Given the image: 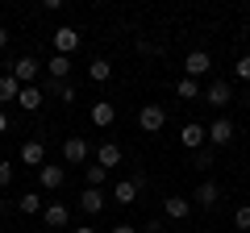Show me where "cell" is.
Here are the masks:
<instances>
[{
  "mask_svg": "<svg viewBox=\"0 0 250 233\" xmlns=\"http://www.w3.org/2000/svg\"><path fill=\"white\" fill-rule=\"evenodd\" d=\"M42 221L50 225V229H62V225L71 221V208H67V204H59V200H54V204H46V208H42Z\"/></svg>",
  "mask_w": 250,
  "mask_h": 233,
  "instance_id": "4fadbf2b",
  "label": "cell"
},
{
  "mask_svg": "<svg viewBox=\"0 0 250 233\" xmlns=\"http://www.w3.org/2000/svg\"><path fill=\"white\" fill-rule=\"evenodd\" d=\"M17 104L25 108V113H38V108L46 104V92L38 88V83H29V88H21V92H17Z\"/></svg>",
  "mask_w": 250,
  "mask_h": 233,
  "instance_id": "7c38bea8",
  "label": "cell"
},
{
  "mask_svg": "<svg viewBox=\"0 0 250 233\" xmlns=\"http://www.w3.org/2000/svg\"><path fill=\"white\" fill-rule=\"evenodd\" d=\"M108 233H138L134 225H117V229H108Z\"/></svg>",
  "mask_w": 250,
  "mask_h": 233,
  "instance_id": "1f68e13d",
  "label": "cell"
},
{
  "mask_svg": "<svg viewBox=\"0 0 250 233\" xmlns=\"http://www.w3.org/2000/svg\"><path fill=\"white\" fill-rule=\"evenodd\" d=\"M213 158H217V150H213V146H205V150H196V154H192V162H196L200 171H208V167H213Z\"/></svg>",
  "mask_w": 250,
  "mask_h": 233,
  "instance_id": "484cf974",
  "label": "cell"
},
{
  "mask_svg": "<svg viewBox=\"0 0 250 233\" xmlns=\"http://www.w3.org/2000/svg\"><path fill=\"white\" fill-rule=\"evenodd\" d=\"M246 104H250V92H246Z\"/></svg>",
  "mask_w": 250,
  "mask_h": 233,
  "instance_id": "d590c367",
  "label": "cell"
},
{
  "mask_svg": "<svg viewBox=\"0 0 250 233\" xmlns=\"http://www.w3.org/2000/svg\"><path fill=\"white\" fill-rule=\"evenodd\" d=\"M62 158L71 162V167H83V162H88V142H83V137H67V142H62Z\"/></svg>",
  "mask_w": 250,
  "mask_h": 233,
  "instance_id": "30bf717a",
  "label": "cell"
},
{
  "mask_svg": "<svg viewBox=\"0 0 250 233\" xmlns=\"http://www.w3.org/2000/svg\"><path fill=\"white\" fill-rule=\"evenodd\" d=\"M184 71H188V79H200V75L213 71V58H208L205 50H192V54L184 58Z\"/></svg>",
  "mask_w": 250,
  "mask_h": 233,
  "instance_id": "ba28073f",
  "label": "cell"
},
{
  "mask_svg": "<svg viewBox=\"0 0 250 233\" xmlns=\"http://www.w3.org/2000/svg\"><path fill=\"white\" fill-rule=\"evenodd\" d=\"M233 225H238L242 233H250V204H242L238 213H233Z\"/></svg>",
  "mask_w": 250,
  "mask_h": 233,
  "instance_id": "4316f807",
  "label": "cell"
},
{
  "mask_svg": "<svg viewBox=\"0 0 250 233\" xmlns=\"http://www.w3.org/2000/svg\"><path fill=\"white\" fill-rule=\"evenodd\" d=\"M163 213L175 216V221H184V216L192 213V200H188V196H167V200H163Z\"/></svg>",
  "mask_w": 250,
  "mask_h": 233,
  "instance_id": "e0dca14e",
  "label": "cell"
},
{
  "mask_svg": "<svg viewBox=\"0 0 250 233\" xmlns=\"http://www.w3.org/2000/svg\"><path fill=\"white\" fill-rule=\"evenodd\" d=\"M38 71H42V63H38L34 54H21L17 63H13V67H9V75H13V79H17V83H21V88H29V83H34V79H38Z\"/></svg>",
  "mask_w": 250,
  "mask_h": 233,
  "instance_id": "7a4b0ae2",
  "label": "cell"
},
{
  "mask_svg": "<svg viewBox=\"0 0 250 233\" xmlns=\"http://www.w3.org/2000/svg\"><path fill=\"white\" fill-rule=\"evenodd\" d=\"M13 183V162H0V188H9Z\"/></svg>",
  "mask_w": 250,
  "mask_h": 233,
  "instance_id": "f1b7e54d",
  "label": "cell"
},
{
  "mask_svg": "<svg viewBox=\"0 0 250 233\" xmlns=\"http://www.w3.org/2000/svg\"><path fill=\"white\" fill-rule=\"evenodd\" d=\"M88 75H92V83L113 79V63H108V58H92V63H88Z\"/></svg>",
  "mask_w": 250,
  "mask_h": 233,
  "instance_id": "ffe728a7",
  "label": "cell"
},
{
  "mask_svg": "<svg viewBox=\"0 0 250 233\" xmlns=\"http://www.w3.org/2000/svg\"><path fill=\"white\" fill-rule=\"evenodd\" d=\"M71 233H96V229H92V225H80V229H71Z\"/></svg>",
  "mask_w": 250,
  "mask_h": 233,
  "instance_id": "d6a6232c",
  "label": "cell"
},
{
  "mask_svg": "<svg viewBox=\"0 0 250 233\" xmlns=\"http://www.w3.org/2000/svg\"><path fill=\"white\" fill-rule=\"evenodd\" d=\"M200 96H205V104H213V108H225V104L233 100V88H229L225 79H213L205 92H200Z\"/></svg>",
  "mask_w": 250,
  "mask_h": 233,
  "instance_id": "5b68a950",
  "label": "cell"
},
{
  "mask_svg": "<svg viewBox=\"0 0 250 233\" xmlns=\"http://www.w3.org/2000/svg\"><path fill=\"white\" fill-rule=\"evenodd\" d=\"M113 200H117V204H125V208L134 204V200H138V188H134V179H117V183H113Z\"/></svg>",
  "mask_w": 250,
  "mask_h": 233,
  "instance_id": "ac0fdd59",
  "label": "cell"
},
{
  "mask_svg": "<svg viewBox=\"0 0 250 233\" xmlns=\"http://www.w3.org/2000/svg\"><path fill=\"white\" fill-rule=\"evenodd\" d=\"M138 125H142V134H159V129L167 125V108H163V104H142Z\"/></svg>",
  "mask_w": 250,
  "mask_h": 233,
  "instance_id": "277c9868",
  "label": "cell"
},
{
  "mask_svg": "<svg viewBox=\"0 0 250 233\" xmlns=\"http://www.w3.org/2000/svg\"><path fill=\"white\" fill-rule=\"evenodd\" d=\"M4 129H9V116H4V113H0V134H4Z\"/></svg>",
  "mask_w": 250,
  "mask_h": 233,
  "instance_id": "836d02e7",
  "label": "cell"
},
{
  "mask_svg": "<svg viewBox=\"0 0 250 233\" xmlns=\"http://www.w3.org/2000/svg\"><path fill=\"white\" fill-rule=\"evenodd\" d=\"M175 96H179V100H200V83H196V79H188V75H184V79L175 83Z\"/></svg>",
  "mask_w": 250,
  "mask_h": 233,
  "instance_id": "7402d4cb",
  "label": "cell"
},
{
  "mask_svg": "<svg viewBox=\"0 0 250 233\" xmlns=\"http://www.w3.org/2000/svg\"><path fill=\"white\" fill-rule=\"evenodd\" d=\"M205 134H208V146H213V150H221V146L233 142V134H238V129H233L229 116H217L213 125H205Z\"/></svg>",
  "mask_w": 250,
  "mask_h": 233,
  "instance_id": "3957f363",
  "label": "cell"
},
{
  "mask_svg": "<svg viewBox=\"0 0 250 233\" xmlns=\"http://www.w3.org/2000/svg\"><path fill=\"white\" fill-rule=\"evenodd\" d=\"M38 183H42L46 192H59L62 183H67V171H62L59 162H46V167H38Z\"/></svg>",
  "mask_w": 250,
  "mask_h": 233,
  "instance_id": "52a82bcc",
  "label": "cell"
},
{
  "mask_svg": "<svg viewBox=\"0 0 250 233\" xmlns=\"http://www.w3.org/2000/svg\"><path fill=\"white\" fill-rule=\"evenodd\" d=\"M179 142H184V150H205V142H208V134H205V125H196V121H188L184 129H179Z\"/></svg>",
  "mask_w": 250,
  "mask_h": 233,
  "instance_id": "8992f818",
  "label": "cell"
},
{
  "mask_svg": "<svg viewBox=\"0 0 250 233\" xmlns=\"http://www.w3.org/2000/svg\"><path fill=\"white\" fill-rule=\"evenodd\" d=\"M25 167H46V146L42 142H21V154H17Z\"/></svg>",
  "mask_w": 250,
  "mask_h": 233,
  "instance_id": "5bb4252c",
  "label": "cell"
},
{
  "mask_svg": "<svg viewBox=\"0 0 250 233\" xmlns=\"http://www.w3.org/2000/svg\"><path fill=\"white\" fill-rule=\"evenodd\" d=\"M9 38H13V34H9V29H4V25H0V50L9 46Z\"/></svg>",
  "mask_w": 250,
  "mask_h": 233,
  "instance_id": "4dcf8cb0",
  "label": "cell"
},
{
  "mask_svg": "<svg viewBox=\"0 0 250 233\" xmlns=\"http://www.w3.org/2000/svg\"><path fill=\"white\" fill-rule=\"evenodd\" d=\"M121 146L117 142H100V150H96V167H104V171H113V167H121Z\"/></svg>",
  "mask_w": 250,
  "mask_h": 233,
  "instance_id": "8fae6325",
  "label": "cell"
},
{
  "mask_svg": "<svg viewBox=\"0 0 250 233\" xmlns=\"http://www.w3.org/2000/svg\"><path fill=\"white\" fill-rule=\"evenodd\" d=\"M46 71H50V79H54V83H67V75H71V58L54 54L50 63H46Z\"/></svg>",
  "mask_w": 250,
  "mask_h": 233,
  "instance_id": "d6986e66",
  "label": "cell"
},
{
  "mask_svg": "<svg viewBox=\"0 0 250 233\" xmlns=\"http://www.w3.org/2000/svg\"><path fill=\"white\" fill-rule=\"evenodd\" d=\"M46 208V200L38 196V192H25V196L17 200V213H25V216H34V213H42Z\"/></svg>",
  "mask_w": 250,
  "mask_h": 233,
  "instance_id": "44dd1931",
  "label": "cell"
},
{
  "mask_svg": "<svg viewBox=\"0 0 250 233\" xmlns=\"http://www.w3.org/2000/svg\"><path fill=\"white\" fill-rule=\"evenodd\" d=\"M113 121H117V108H113V100H96V104H92V125L108 129Z\"/></svg>",
  "mask_w": 250,
  "mask_h": 233,
  "instance_id": "9a60e30c",
  "label": "cell"
},
{
  "mask_svg": "<svg viewBox=\"0 0 250 233\" xmlns=\"http://www.w3.org/2000/svg\"><path fill=\"white\" fill-rule=\"evenodd\" d=\"M83 179H88V188H100V183L108 179V171L96 167V162H88V167H83Z\"/></svg>",
  "mask_w": 250,
  "mask_h": 233,
  "instance_id": "cb8c5ba5",
  "label": "cell"
},
{
  "mask_svg": "<svg viewBox=\"0 0 250 233\" xmlns=\"http://www.w3.org/2000/svg\"><path fill=\"white\" fill-rule=\"evenodd\" d=\"M104 204H108V200H104V192H100V188H83V196H80V208H83L88 216H96Z\"/></svg>",
  "mask_w": 250,
  "mask_h": 233,
  "instance_id": "2e32d148",
  "label": "cell"
},
{
  "mask_svg": "<svg viewBox=\"0 0 250 233\" xmlns=\"http://www.w3.org/2000/svg\"><path fill=\"white\" fill-rule=\"evenodd\" d=\"M50 42H54V54L71 58V54L80 50V29H71V25H59V29L50 34Z\"/></svg>",
  "mask_w": 250,
  "mask_h": 233,
  "instance_id": "6da1fadb",
  "label": "cell"
},
{
  "mask_svg": "<svg viewBox=\"0 0 250 233\" xmlns=\"http://www.w3.org/2000/svg\"><path fill=\"white\" fill-rule=\"evenodd\" d=\"M246 13H250V0H246Z\"/></svg>",
  "mask_w": 250,
  "mask_h": 233,
  "instance_id": "e575fe53",
  "label": "cell"
},
{
  "mask_svg": "<svg viewBox=\"0 0 250 233\" xmlns=\"http://www.w3.org/2000/svg\"><path fill=\"white\" fill-rule=\"evenodd\" d=\"M217 200H221V188H217L213 179H205L196 192H192V204L196 208H217Z\"/></svg>",
  "mask_w": 250,
  "mask_h": 233,
  "instance_id": "9c48e42d",
  "label": "cell"
},
{
  "mask_svg": "<svg viewBox=\"0 0 250 233\" xmlns=\"http://www.w3.org/2000/svg\"><path fill=\"white\" fill-rule=\"evenodd\" d=\"M50 92L62 100V104H75V83H54L50 79Z\"/></svg>",
  "mask_w": 250,
  "mask_h": 233,
  "instance_id": "d4e9b609",
  "label": "cell"
},
{
  "mask_svg": "<svg viewBox=\"0 0 250 233\" xmlns=\"http://www.w3.org/2000/svg\"><path fill=\"white\" fill-rule=\"evenodd\" d=\"M17 92H21V83L13 79V75H0V104H4V100H17Z\"/></svg>",
  "mask_w": 250,
  "mask_h": 233,
  "instance_id": "603a6c76",
  "label": "cell"
},
{
  "mask_svg": "<svg viewBox=\"0 0 250 233\" xmlns=\"http://www.w3.org/2000/svg\"><path fill=\"white\" fill-rule=\"evenodd\" d=\"M134 188H138V192H146V188H150V179H146V171H138V175H134Z\"/></svg>",
  "mask_w": 250,
  "mask_h": 233,
  "instance_id": "f546056e",
  "label": "cell"
},
{
  "mask_svg": "<svg viewBox=\"0 0 250 233\" xmlns=\"http://www.w3.org/2000/svg\"><path fill=\"white\" fill-rule=\"evenodd\" d=\"M246 34H250V29H246Z\"/></svg>",
  "mask_w": 250,
  "mask_h": 233,
  "instance_id": "8d00e7d4",
  "label": "cell"
},
{
  "mask_svg": "<svg viewBox=\"0 0 250 233\" xmlns=\"http://www.w3.org/2000/svg\"><path fill=\"white\" fill-rule=\"evenodd\" d=\"M233 75H238V79H246V83H250V54H242L238 63H233Z\"/></svg>",
  "mask_w": 250,
  "mask_h": 233,
  "instance_id": "83f0119b",
  "label": "cell"
}]
</instances>
